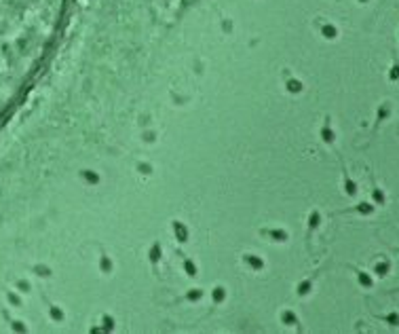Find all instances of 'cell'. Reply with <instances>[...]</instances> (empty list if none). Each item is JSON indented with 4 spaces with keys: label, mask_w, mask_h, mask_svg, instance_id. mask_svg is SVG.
<instances>
[{
    "label": "cell",
    "mask_w": 399,
    "mask_h": 334,
    "mask_svg": "<svg viewBox=\"0 0 399 334\" xmlns=\"http://www.w3.org/2000/svg\"><path fill=\"white\" fill-rule=\"evenodd\" d=\"M66 6L68 0H0V127L45 68Z\"/></svg>",
    "instance_id": "6da1fadb"
}]
</instances>
